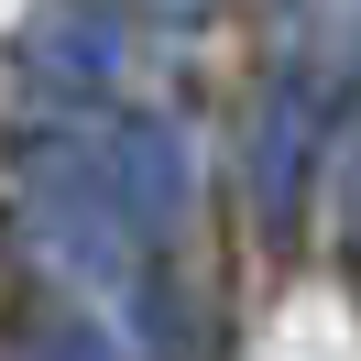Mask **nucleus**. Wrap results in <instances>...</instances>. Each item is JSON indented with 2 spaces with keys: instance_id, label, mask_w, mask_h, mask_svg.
Masks as SVG:
<instances>
[{
  "instance_id": "nucleus-1",
  "label": "nucleus",
  "mask_w": 361,
  "mask_h": 361,
  "mask_svg": "<svg viewBox=\"0 0 361 361\" xmlns=\"http://www.w3.org/2000/svg\"><path fill=\"white\" fill-rule=\"evenodd\" d=\"M121 55H132L121 0H44L33 23L11 33V88L44 99V110H99V99L121 88Z\"/></svg>"
},
{
  "instance_id": "nucleus-2",
  "label": "nucleus",
  "mask_w": 361,
  "mask_h": 361,
  "mask_svg": "<svg viewBox=\"0 0 361 361\" xmlns=\"http://www.w3.org/2000/svg\"><path fill=\"white\" fill-rule=\"evenodd\" d=\"M99 164H110L121 219H132L142 241H164V230H176V208H186V154H176V132H164L154 110H121L110 142H99Z\"/></svg>"
},
{
  "instance_id": "nucleus-3",
  "label": "nucleus",
  "mask_w": 361,
  "mask_h": 361,
  "mask_svg": "<svg viewBox=\"0 0 361 361\" xmlns=\"http://www.w3.org/2000/svg\"><path fill=\"white\" fill-rule=\"evenodd\" d=\"M33 361H110V339L77 329V317H44V329H33Z\"/></svg>"
},
{
  "instance_id": "nucleus-4",
  "label": "nucleus",
  "mask_w": 361,
  "mask_h": 361,
  "mask_svg": "<svg viewBox=\"0 0 361 361\" xmlns=\"http://www.w3.org/2000/svg\"><path fill=\"white\" fill-rule=\"evenodd\" d=\"M154 11H176V23H197V11H219V0H154Z\"/></svg>"
},
{
  "instance_id": "nucleus-5",
  "label": "nucleus",
  "mask_w": 361,
  "mask_h": 361,
  "mask_svg": "<svg viewBox=\"0 0 361 361\" xmlns=\"http://www.w3.org/2000/svg\"><path fill=\"white\" fill-rule=\"evenodd\" d=\"M350 252H361V176H350Z\"/></svg>"
}]
</instances>
